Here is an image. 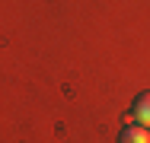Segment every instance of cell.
Here are the masks:
<instances>
[{
  "instance_id": "1",
  "label": "cell",
  "mask_w": 150,
  "mask_h": 143,
  "mask_svg": "<svg viewBox=\"0 0 150 143\" xmlns=\"http://www.w3.org/2000/svg\"><path fill=\"white\" fill-rule=\"evenodd\" d=\"M118 143H150V134H147L144 124H125Z\"/></svg>"
},
{
  "instance_id": "2",
  "label": "cell",
  "mask_w": 150,
  "mask_h": 143,
  "mask_svg": "<svg viewBox=\"0 0 150 143\" xmlns=\"http://www.w3.org/2000/svg\"><path fill=\"white\" fill-rule=\"evenodd\" d=\"M131 114H134V121H141L144 127H150V92H141V95L134 99Z\"/></svg>"
}]
</instances>
